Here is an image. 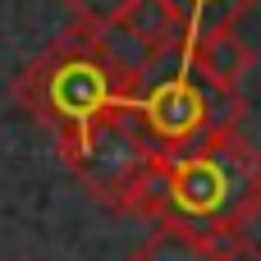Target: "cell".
Returning <instances> with one entry per match:
<instances>
[{"label": "cell", "instance_id": "277c9868", "mask_svg": "<svg viewBox=\"0 0 261 261\" xmlns=\"http://www.w3.org/2000/svg\"><path fill=\"white\" fill-rule=\"evenodd\" d=\"M161 142L147 133V124L138 119V110L128 106V96L106 110L101 119L73 128L60 138V161L69 165V174L110 211H119L128 202V193L138 188V179L161 161Z\"/></svg>", "mask_w": 261, "mask_h": 261}, {"label": "cell", "instance_id": "30bf717a", "mask_svg": "<svg viewBox=\"0 0 261 261\" xmlns=\"http://www.w3.org/2000/svg\"><path fill=\"white\" fill-rule=\"evenodd\" d=\"M216 261H261V248L257 243H248V239H229L225 248H220V257Z\"/></svg>", "mask_w": 261, "mask_h": 261}, {"label": "cell", "instance_id": "8992f818", "mask_svg": "<svg viewBox=\"0 0 261 261\" xmlns=\"http://www.w3.org/2000/svg\"><path fill=\"white\" fill-rule=\"evenodd\" d=\"M220 239L193 229V225H179V220H161L151 229V239L133 252V261H216L220 257Z\"/></svg>", "mask_w": 261, "mask_h": 261}, {"label": "cell", "instance_id": "6da1fadb", "mask_svg": "<svg viewBox=\"0 0 261 261\" xmlns=\"http://www.w3.org/2000/svg\"><path fill=\"white\" fill-rule=\"evenodd\" d=\"M128 106L138 110V119L147 124V133L161 142L165 156H188L202 151L216 138L239 133L248 101L243 92H225L216 87L188 55V41L161 50L147 73L138 78V87L128 92Z\"/></svg>", "mask_w": 261, "mask_h": 261}, {"label": "cell", "instance_id": "9c48e42d", "mask_svg": "<svg viewBox=\"0 0 261 261\" xmlns=\"http://www.w3.org/2000/svg\"><path fill=\"white\" fill-rule=\"evenodd\" d=\"M60 5L73 14V23L106 28V23H119V18H124V9H128L133 0H60Z\"/></svg>", "mask_w": 261, "mask_h": 261}, {"label": "cell", "instance_id": "5b68a950", "mask_svg": "<svg viewBox=\"0 0 261 261\" xmlns=\"http://www.w3.org/2000/svg\"><path fill=\"white\" fill-rule=\"evenodd\" d=\"M188 55H193V64H197L216 87H225V92H239L243 78H248L252 64H257V50H252L234 28H220V32H206V37L188 41Z\"/></svg>", "mask_w": 261, "mask_h": 261}, {"label": "cell", "instance_id": "3957f363", "mask_svg": "<svg viewBox=\"0 0 261 261\" xmlns=\"http://www.w3.org/2000/svg\"><path fill=\"white\" fill-rule=\"evenodd\" d=\"M170 165H174L170 220L193 225L220 243L243 239L261 220V151L243 133L216 138L188 156H170Z\"/></svg>", "mask_w": 261, "mask_h": 261}, {"label": "cell", "instance_id": "ba28073f", "mask_svg": "<svg viewBox=\"0 0 261 261\" xmlns=\"http://www.w3.org/2000/svg\"><path fill=\"white\" fill-rule=\"evenodd\" d=\"M184 18V32L188 41L206 37V32H220V28H234L257 0H170Z\"/></svg>", "mask_w": 261, "mask_h": 261}, {"label": "cell", "instance_id": "7a4b0ae2", "mask_svg": "<svg viewBox=\"0 0 261 261\" xmlns=\"http://www.w3.org/2000/svg\"><path fill=\"white\" fill-rule=\"evenodd\" d=\"M128 96L124 78L115 73V64L106 60L96 28L73 23L64 28L18 78H14V101L46 128H55V138L101 119L106 110H115Z\"/></svg>", "mask_w": 261, "mask_h": 261}, {"label": "cell", "instance_id": "52a82bcc", "mask_svg": "<svg viewBox=\"0 0 261 261\" xmlns=\"http://www.w3.org/2000/svg\"><path fill=\"white\" fill-rule=\"evenodd\" d=\"M119 23H124L133 37H142L151 50H170V46L188 41L184 18H179V9H174L170 0H133V5L124 9Z\"/></svg>", "mask_w": 261, "mask_h": 261}]
</instances>
